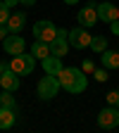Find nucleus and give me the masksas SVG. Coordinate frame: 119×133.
I'll return each mask as SVG.
<instances>
[{
  "mask_svg": "<svg viewBox=\"0 0 119 133\" xmlns=\"http://www.w3.org/2000/svg\"><path fill=\"white\" fill-rule=\"evenodd\" d=\"M57 76H60L62 88H64L67 93H72V95H81V93H86V88H88V76H86V71H83V69L64 66Z\"/></svg>",
  "mask_w": 119,
  "mask_h": 133,
  "instance_id": "obj_1",
  "label": "nucleus"
},
{
  "mask_svg": "<svg viewBox=\"0 0 119 133\" xmlns=\"http://www.w3.org/2000/svg\"><path fill=\"white\" fill-rule=\"evenodd\" d=\"M60 90H62L60 76H53V74H45V78H41L38 86H36V93H38L41 100H53Z\"/></svg>",
  "mask_w": 119,
  "mask_h": 133,
  "instance_id": "obj_2",
  "label": "nucleus"
},
{
  "mask_svg": "<svg viewBox=\"0 0 119 133\" xmlns=\"http://www.w3.org/2000/svg\"><path fill=\"white\" fill-rule=\"evenodd\" d=\"M10 69H14L19 76H29L33 69H36V57H33L31 52H19L14 55V59H10Z\"/></svg>",
  "mask_w": 119,
  "mask_h": 133,
  "instance_id": "obj_3",
  "label": "nucleus"
},
{
  "mask_svg": "<svg viewBox=\"0 0 119 133\" xmlns=\"http://www.w3.org/2000/svg\"><path fill=\"white\" fill-rule=\"evenodd\" d=\"M91 33H88V29H83V26H74V29H69V45L72 48H76V50H86V48H91Z\"/></svg>",
  "mask_w": 119,
  "mask_h": 133,
  "instance_id": "obj_4",
  "label": "nucleus"
},
{
  "mask_svg": "<svg viewBox=\"0 0 119 133\" xmlns=\"http://www.w3.org/2000/svg\"><path fill=\"white\" fill-rule=\"evenodd\" d=\"M98 126L100 128H105V131H112L119 126V107H105L103 112L98 114Z\"/></svg>",
  "mask_w": 119,
  "mask_h": 133,
  "instance_id": "obj_5",
  "label": "nucleus"
},
{
  "mask_svg": "<svg viewBox=\"0 0 119 133\" xmlns=\"http://www.w3.org/2000/svg\"><path fill=\"white\" fill-rule=\"evenodd\" d=\"M33 38H38V41H55L57 38V26L53 24V22H48V19H43V22H36L33 24Z\"/></svg>",
  "mask_w": 119,
  "mask_h": 133,
  "instance_id": "obj_6",
  "label": "nucleus"
},
{
  "mask_svg": "<svg viewBox=\"0 0 119 133\" xmlns=\"http://www.w3.org/2000/svg\"><path fill=\"white\" fill-rule=\"evenodd\" d=\"M76 22H79V26H83V29L95 26V24L100 22V19H98V5H86V7H81L79 14H76Z\"/></svg>",
  "mask_w": 119,
  "mask_h": 133,
  "instance_id": "obj_7",
  "label": "nucleus"
},
{
  "mask_svg": "<svg viewBox=\"0 0 119 133\" xmlns=\"http://www.w3.org/2000/svg\"><path fill=\"white\" fill-rule=\"evenodd\" d=\"M3 50H5V52L7 55H19V52H24V50H26V41L22 38V36H17V33H10V36L3 41Z\"/></svg>",
  "mask_w": 119,
  "mask_h": 133,
  "instance_id": "obj_8",
  "label": "nucleus"
},
{
  "mask_svg": "<svg viewBox=\"0 0 119 133\" xmlns=\"http://www.w3.org/2000/svg\"><path fill=\"white\" fill-rule=\"evenodd\" d=\"M98 19L105 22V24H112L119 19V7L114 3H98Z\"/></svg>",
  "mask_w": 119,
  "mask_h": 133,
  "instance_id": "obj_9",
  "label": "nucleus"
},
{
  "mask_svg": "<svg viewBox=\"0 0 119 133\" xmlns=\"http://www.w3.org/2000/svg\"><path fill=\"white\" fill-rule=\"evenodd\" d=\"M41 66H43V71H45V74H53V76H57V74L64 69L62 57H57V55H53V52H50L45 59H41Z\"/></svg>",
  "mask_w": 119,
  "mask_h": 133,
  "instance_id": "obj_10",
  "label": "nucleus"
},
{
  "mask_svg": "<svg viewBox=\"0 0 119 133\" xmlns=\"http://www.w3.org/2000/svg\"><path fill=\"white\" fill-rule=\"evenodd\" d=\"M19 83H22V81H19V74L7 66V69L3 71V76H0V86H3L5 90H12V93H14L17 88H19Z\"/></svg>",
  "mask_w": 119,
  "mask_h": 133,
  "instance_id": "obj_11",
  "label": "nucleus"
},
{
  "mask_svg": "<svg viewBox=\"0 0 119 133\" xmlns=\"http://www.w3.org/2000/svg\"><path fill=\"white\" fill-rule=\"evenodd\" d=\"M100 62L105 69H119V50H105L100 52Z\"/></svg>",
  "mask_w": 119,
  "mask_h": 133,
  "instance_id": "obj_12",
  "label": "nucleus"
},
{
  "mask_svg": "<svg viewBox=\"0 0 119 133\" xmlns=\"http://www.w3.org/2000/svg\"><path fill=\"white\" fill-rule=\"evenodd\" d=\"M31 55L36 57V59H45L48 55H50V43L48 41H33V45H31Z\"/></svg>",
  "mask_w": 119,
  "mask_h": 133,
  "instance_id": "obj_13",
  "label": "nucleus"
},
{
  "mask_svg": "<svg viewBox=\"0 0 119 133\" xmlns=\"http://www.w3.org/2000/svg\"><path fill=\"white\" fill-rule=\"evenodd\" d=\"M24 22H26V14H24V12L10 14V19H7V29H10V33H19V31L24 29Z\"/></svg>",
  "mask_w": 119,
  "mask_h": 133,
  "instance_id": "obj_14",
  "label": "nucleus"
},
{
  "mask_svg": "<svg viewBox=\"0 0 119 133\" xmlns=\"http://www.w3.org/2000/svg\"><path fill=\"white\" fill-rule=\"evenodd\" d=\"M67 50H69V41L67 38H55V41H50V52L57 55V57H64L67 55Z\"/></svg>",
  "mask_w": 119,
  "mask_h": 133,
  "instance_id": "obj_15",
  "label": "nucleus"
},
{
  "mask_svg": "<svg viewBox=\"0 0 119 133\" xmlns=\"http://www.w3.org/2000/svg\"><path fill=\"white\" fill-rule=\"evenodd\" d=\"M14 126V109L12 107H3L0 105V128H12Z\"/></svg>",
  "mask_w": 119,
  "mask_h": 133,
  "instance_id": "obj_16",
  "label": "nucleus"
},
{
  "mask_svg": "<svg viewBox=\"0 0 119 133\" xmlns=\"http://www.w3.org/2000/svg\"><path fill=\"white\" fill-rule=\"evenodd\" d=\"M91 50H93V52H105V50H107V41H105V36H93L91 38Z\"/></svg>",
  "mask_w": 119,
  "mask_h": 133,
  "instance_id": "obj_17",
  "label": "nucleus"
},
{
  "mask_svg": "<svg viewBox=\"0 0 119 133\" xmlns=\"http://www.w3.org/2000/svg\"><path fill=\"white\" fill-rule=\"evenodd\" d=\"M0 105H3V107H12V109H14V97H12V90H5V88H3V95H0Z\"/></svg>",
  "mask_w": 119,
  "mask_h": 133,
  "instance_id": "obj_18",
  "label": "nucleus"
},
{
  "mask_svg": "<svg viewBox=\"0 0 119 133\" xmlns=\"http://www.w3.org/2000/svg\"><path fill=\"white\" fill-rule=\"evenodd\" d=\"M7 19H10V7L0 0V24H7Z\"/></svg>",
  "mask_w": 119,
  "mask_h": 133,
  "instance_id": "obj_19",
  "label": "nucleus"
},
{
  "mask_svg": "<svg viewBox=\"0 0 119 133\" xmlns=\"http://www.w3.org/2000/svg\"><path fill=\"white\" fill-rule=\"evenodd\" d=\"M105 97H107V105H112V107H119V90H110Z\"/></svg>",
  "mask_w": 119,
  "mask_h": 133,
  "instance_id": "obj_20",
  "label": "nucleus"
},
{
  "mask_svg": "<svg viewBox=\"0 0 119 133\" xmlns=\"http://www.w3.org/2000/svg\"><path fill=\"white\" fill-rule=\"evenodd\" d=\"M93 78H95V81H100V83H103V81H107V74H105V66H103V69H95V71H93Z\"/></svg>",
  "mask_w": 119,
  "mask_h": 133,
  "instance_id": "obj_21",
  "label": "nucleus"
},
{
  "mask_svg": "<svg viewBox=\"0 0 119 133\" xmlns=\"http://www.w3.org/2000/svg\"><path fill=\"white\" fill-rule=\"evenodd\" d=\"M81 69L86 71V74H93V71H95V64H93L91 59H83V66H81Z\"/></svg>",
  "mask_w": 119,
  "mask_h": 133,
  "instance_id": "obj_22",
  "label": "nucleus"
},
{
  "mask_svg": "<svg viewBox=\"0 0 119 133\" xmlns=\"http://www.w3.org/2000/svg\"><path fill=\"white\" fill-rule=\"evenodd\" d=\"M10 36V29H7V24H0V41H5Z\"/></svg>",
  "mask_w": 119,
  "mask_h": 133,
  "instance_id": "obj_23",
  "label": "nucleus"
},
{
  "mask_svg": "<svg viewBox=\"0 0 119 133\" xmlns=\"http://www.w3.org/2000/svg\"><path fill=\"white\" fill-rule=\"evenodd\" d=\"M110 26H112V33H117V36H119V19H117V22H112Z\"/></svg>",
  "mask_w": 119,
  "mask_h": 133,
  "instance_id": "obj_24",
  "label": "nucleus"
},
{
  "mask_svg": "<svg viewBox=\"0 0 119 133\" xmlns=\"http://www.w3.org/2000/svg\"><path fill=\"white\" fill-rule=\"evenodd\" d=\"M3 3H5L7 7H14V5H19V0H3Z\"/></svg>",
  "mask_w": 119,
  "mask_h": 133,
  "instance_id": "obj_25",
  "label": "nucleus"
},
{
  "mask_svg": "<svg viewBox=\"0 0 119 133\" xmlns=\"http://www.w3.org/2000/svg\"><path fill=\"white\" fill-rule=\"evenodd\" d=\"M19 3H22V5H29V7H31V5H36V0H19Z\"/></svg>",
  "mask_w": 119,
  "mask_h": 133,
  "instance_id": "obj_26",
  "label": "nucleus"
},
{
  "mask_svg": "<svg viewBox=\"0 0 119 133\" xmlns=\"http://www.w3.org/2000/svg\"><path fill=\"white\" fill-rule=\"evenodd\" d=\"M7 66H10V64H5V62H0V76H3V71L7 69Z\"/></svg>",
  "mask_w": 119,
  "mask_h": 133,
  "instance_id": "obj_27",
  "label": "nucleus"
},
{
  "mask_svg": "<svg viewBox=\"0 0 119 133\" xmlns=\"http://www.w3.org/2000/svg\"><path fill=\"white\" fill-rule=\"evenodd\" d=\"M62 3H67V5H76V3H81V0H62Z\"/></svg>",
  "mask_w": 119,
  "mask_h": 133,
  "instance_id": "obj_28",
  "label": "nucleus"
}]
</instances>
